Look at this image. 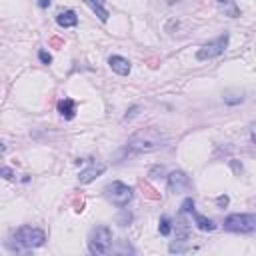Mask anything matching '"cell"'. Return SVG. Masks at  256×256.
Here are the masks:
<instances>
[{"label": "cell", "instance_id": "12", "mask_svg": "<svg viewBox=\"0 0 256 256\" xmlns=\"http://www.w3.org/2000/svg\"><path fill=\"white\" fill-rule=\"evenodd\" d=\"M168 250L174 254H182V252H188L190 250V240H188V232H182L180 236H176V240L174 242H170V246H168Z\"/></svg>", "mask_w": 256, "mask_h": 256}, {"label": "cell", "instance_id": "4", "mask_svg": "<svg viewBox=\"0 0 256 256\" xmlns=\"http://www.w3.org/2000/svg\"><path fill=\"white\" fill-rule=\"evenodd\" d=\"M224 228L228 232H238V234H248L256 232V214H230L224 218Z\"/></svg>", "mask_w": 256, "mask_h": 256}, {"label": "cell", "instance_id": "6", "mask_svg": "<svg viewBox=\"0 0 256 256\" xmlns=\"http://www.w3.org/2000/svg\"><path fill=\"white\" fill-rule=\"evenodd\" d=\"M228 40H230V36H228V32H224V34H220L218 38H214V40L202 44V46L198 48V52H196V58H198V60H212V58L220 56V54L226 50Z\"/></svg>", "mask_w": 256, "mask_h": 256}, {"label": "cell", "instance_id": "17", "mask_svg": "<svg viewBox=\"0 0 256 256\" xmlns=\"http://www.w3.org/2000/svg\"><path fill=\"white\" fill-rule=\"evenodd\" d=\"M180 212H182V214H184V212H194V200H192V198H186V200L182 202Z\"/></svg>", "mask_w": 256, "mask_h": 256}, {"label": "cell", "instance_id": "22", "mask_svg": "<svg viewBox=\"0 0 256 256\" xmlns=\"http://www.w3.org/2000/svg\"><path fill=\"white\" fill-rule=\"evenodd\" d=\"M156 174H164V168H162V166H154V168L150 170V176H156Z\"/></svg>", "mask_w": 256, "mask_h": 256}, {"label": "cell", "instance_id": "23", "mask_svg": "<svg viewBox=\"0 0 256 256\" xmlns=\"http://www.w3.org/2000/svg\"><path fill=\"white\" fill-rule=\"evenodd\" d=\"M216 204H218V206H226V204H228V196H218V198H216Z\"/></svg>", "mask_w": 256, "mask_h": 256}, {"label": "cell", "instance_id": "20", "mask_svg": "<svg viewBox=\"0 0 256 256\" xmlns=\"http://www.w3.org/2000/svg\"><path fill=\"white\" fill-rule=\"evenodd\" d=\"M2 176H4L6 180H12V178H14V172H12L10 168H6V166H4V168H2Z\"/></svg>", "mask_w": 256, "mask_h": 256}, {"label": "cell", "instance_id": "19", "mask_svg": "<svg viewBox=\"0 0 256 256\" xmlns=\"http://www.w3.org/2000/svg\"><path fill=\"white\" fill-rule=\"evenodd\" d=\"M38 58H40L44 64H50V62H52V56H50L46 50H40V52H38Z\"/></svg>", "mask_w": 256, "mask_h": 256}, {"label": "cell", "instance_id": "21", "mask_svg": "<svg viewBox=\"0 0 256 256\" xmlns=\"http://www.w3.org/2000/svg\"><path fill=\"white\" fill-rule=\"evenodd\" d=\"M136 112H138V106H132V108L128 110V114L124 116V120H130V118H134V116H136Z\"/></svg>", "mask_w": 256, "mask_h": 256}, {"label": "cell", "instance_id": "16", "mask_svg": "<svg viewBox=\"0 0 256 256\" xmlns=\"http://www.w3.org/2000/svg\"><path fill=\"white\" fill-rule=\"evenodd\" d=\"M158 230H160L162 236H168V234L172 232V222H170L168 216H162V218H160V222H158Z\"/></svg>", "mask_w": 256, "mask_h": 256}, {"label": "cell", "instance_id": "15", "mask_svg": "<svg viewBox=\"0 0 256 256\" xmlns=\"http://www.w3.org/2000/svg\"><path fill=\"white\" fill-rule=\"evenodd\" d=\"M192 214H194V222H196V226H198L200 230L212 232V230L216 228V224H214L210 218H206V216H202V214H198V212H192Z\"/></svg>", "mask_w": 256, "mask_h": 256}, {"label": "cell", "instance_id": "25", "mask_svg": "<svg viewBox=\"0 0 256 256\" xmlns=\"http://www.w3.org/2000/svg\"><path fill=\"white\" fill-rule=\"evenodd\" d=\"M250 136H252V142L256 144V124H254V126L250 128Z\"/></svg>", "mask_w": 256, "mask_h": 256}, {"label": "cell", "instance_id": "3", "mask_svg": "<svg viewBox=\"0 0 256 256\" xmlns=\"http://www.w3.org/2000/svg\"><path fill=\"white\" fill-rule=\"evenodd\" d=\"M16 244L20 248H40L46 242V232L40 228H32V226H20L16 230Z\"/></svg>", "mask_w": 256, "mask_h": 256}, {"label": "cell", "instance_id": "18", "mask_svg": "<svg viewBox=\"0 0 256 256\" xmlns=\"http://www.w3.org/2000/svg\"><path fill=\"white\" fill-rule=\"evenodd\" d=\"M130 220H132V214H130V212H126V210H124V212L120 214V218H118V222H120L122 226H126Z\"/></svg>", "mask_w": 256, "mask_h": 256}, {"label": "cell", "instance_id": "14", "mask_svg": "<svg viewBox=\"0 0 256 256\" xmlns=\"http://www.w3.org/2000/svg\"><path fill=\"white\" fill-rule=\"evenodd\" d=\"M216 2H218L220 10L224 12V16H230V18H238L240 16V10L232 0H216Z\"/></svg>", "mask_w": 256, "mask_h": 256}, {"label": "cell", "instance_id": "9", "mask_svg": "<svg viewBox=\"0 0 256 256\" xmlns=\"http://www.w3.org/2000/svg\"><path fill=\"white\" fill-rule=\"evenodd\" d=\"M108 64H110V68L116 72V74H120V76H126V74H130V62L124 58V56H110L108 58Z\"/></svg>", "mask_w": 256, "mask_h": 256}, {"label": "cell", "instance_id": "24", "mask_svg": "<svg viewBox=\"0 0 256 256\" xmlns=\"http://www.w3.org/2000/svg\"><path fill=\"white\" fill-rule=\"evenodd\" d=\"M50 2H52V0H36V4H38L40 8H48V6H50Z\"/></svg>", "mask_w": 256, "mask_h": 256}, {"label": "cell", "instance_id": "1", "mask_svg": "<svg viewBox=\"0 0 256 256\" xmlns=\"http://www.w3.org/2000/svg\"><path fill=\"white\" fill-rule=\"evenodd\" d=\"M168 138L166 134L156 128V126H148V128H140L136 130L130 138H128V144L126 148L130 152H136V154H146V152H154L162 146H166Z\"/></svg>", "mask_w": 256, "mask_h": 256}, {"label": "cell", "instance_id": "11", "mask_svg": "<svg viewBox=\"0 0 256 256\" xmlns=\"http://www.w3.org/2000/svg\"><path fill=\"white\" fill-rule=\"evenodd\" d=\"M56 24L60 28H72V26L78 24V16H76L74 10H62V12L56 14Z\"/></svg>", "mask_w": 256, "mask_h": 256}, {"label": "cell", "instance_id": "2", "mask_svg": "<svg viewBox=\"0 0 256 256\" xmlns=\"http://www.w3.org/2000/svg\"><path fill=\"white\" fill-rule=\"evenodd\" d=\"M88 248L96 256L108 254L110 248H112V230L108 226H96V228H92V232L88 236Z\"/></svg>", "mask_w": 256, "mask_h": 256}, {"label": "cell", "instance_id": "13", "mask_svg": "<svg viewBox=\"0 0 256 256\" xmlns=\"http://www.w3.org/2000/svg\"><path fill=\"white\" fill-rule=\"evenodd\" d=\"M58 112H60L62 118L72 120V118L76 116V102H74L72 98H64V100H60V102H58Z\"/></svg>", "mask_w": 256, "mask_h": 256}, {"label": "cell", "instance_id": "5", "mask_svg": "<svg viewBox=\"0 0 256 256\" xmlns=\"http://www.w3.org/2000/svg\"><path fill=\"white\" fill-rule=\"evenodd\" d=\"M104 196H106V200L112 202L114 206L124 208V206H128V202L132 200L134 190H132L128 184L116 180V182H112V184H108V186L104 188Z\"/></svg>", "mask_w": 256, "mask_h": 256}, {"label": "cell", "instance_id": "8", "mask_svg": "<svg viewBox=\"0 0 256 256\" xmlns=\"http://www.w3.org/2000/svg\"><path fill=\"white\" fill-rule=\"evenodd\" d=\"M106 170V164L104 162H96V160H90V164H88V168H84V170H80V176H78V180H80V184H90L92 180H96L102 172Z\"/></svg>", "mask_w": 256, "mask_h": 256}, {"label": "cell", "instance_id": "10", "mask_svg": "<svg viewBox=\"0 0 256 256\" xmlns=\"http://www.w3.org/2000/svg\"><path fill=\"white\" fill-rule=\"evenodd\" d=\"M98 18H100V22H108V16H110V12H108V8H106V4H104V0H82Z\"/></svg>", "mask_w": 256, "mask_h": 256}, {"label": "cell", "instance_id": "7", "mask_svg": "<svg viewBox=\"0 0 256 256\" xmlns=\"http://www.w3.org/2000/svg\"><path fill=\"white\" fill-rule=\"evenodd\" d=\"M166 182H168V190H170L172 194H180V192H184V190L190 188V178H188L182 170H174V172H170Z\"/></svg>", "mask_w": 256, "mask_h": 256}]
</instances>
